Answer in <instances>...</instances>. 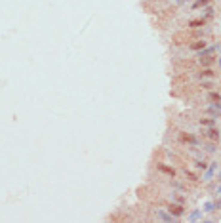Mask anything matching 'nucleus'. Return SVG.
I'll return each mask as SVG.
<instances>
[{"label": "nucleus", "instance_id": "f257e3e1", "mask_svg": "<svg viewBox=\"0 0 221 223\" xmlns=\"http://www.w3.org/2000/svg\"><path fill=\"white\" fill-rule=\"evenodd\" d=\"M179 139H181L185 145H189V147H204V145L200 143L193 134H187V132H179Z\"/></svg>", "mask_w": 221, "mask_h": 223}, {"label": "nucleus", "instance_id": "f03ea898", "mask_svg": "<svg viewBox=\"0 0 221 223\" xmlns=\"http://www.w3.org/2000/svg\"><path fill=\"white\" fill-rule=\"evenodd\" d=\"M202 136L208 139V141L212 143H217L219 141V130H215L214 126H210V130H206V132H202Z\"/></svg>", "mask_w": 221, "mask_h": 223}, {"label": "nucleus", "instance_id": "7ed1b4c3", "mask_svg": "<svg viewBox=\"0 0 221 223\" xmlns=\"http://www.w3.org/2000/svg\"><path fill=\"white\" fill-rule=\"evenodd\" d=\"M168 212L172 214L173 217H181L185 214V208L181 204H168Z\"/></svg>", "mask_w": 221, "mask_h": 223}, {"label": "nucleus", "instance_id": "20e7f679", "mask_svg": "<svg viewBox=\"0 0 221 223\" xmlns=\"http://www.w3.org/2000/svg\"><path fill=\"white\" fill-rule=\"evenodd\" d=\"M206 46H208V42L202 38V40H194V42H191V44H189V50H191V51H202Z\"/></svg>", "mask_w": 221, "mask_h": 223}, {"label": "nucleus", "instance_id": "39448f33", "mask_svg": "<svg viewBox=\"0 0 221 223\" xmlns=\"http://www.w3.org/2000/svg\"><path fill=\"white\" fill-rule=\"evenodd\" d=\"M215 166H217V162H210V166L206 168V174H204V178H202V181H212V178H214V174H215Z\"/></svg>", "mask_w": 221, "mask_h": 223}, {"label": "nucleus", "instance_id": "423d86ee", "mask_svg": "<svg viewBox=\"0 0 221 223\" xmlns=\"http://www.w3.org/2000/svg\"><path fill=\"white\" fill-rule=\"evenodd\" d=\"M155 214H156L158 219H162V221H173V219H176V217H173L172 214H168L166 210H160V208H156V210H155Z\"/></svg>", "mask_w": 221, "mask_h": 223}, {"label": "nucleus", "instance_id": "0eeeda50", "mask_svg": "<svg viewBox=\"0 0 221 223\" xmlns=\"http://www.w3.org/2000/svg\"><path fill=\"white\" fill-rule=\"evenodd\" d=\"M214 59L215 57H212V55H198V63L200 65H212Z\"/></svg>", "mask_w": 221, "mask_h": 223}, {"label": "nucleus", "instance_id": "6e6552de", "mask_svg": "<svg viewBox=\"0 0 221 223\" xmlns=\"http://www.w3.org/2000/svg\"><path fill=\"white\" fill-rule=\"evenodd\" d=\"M206 25V19H194V21L189 23V27L191 29H196V27H204Z\"/></svg>", "mask_w": 221, "mask_h": 223}, {"label": "nucleus", "instance_id": "1a4fd4ad", "mask_svg": "<svg viewBox=\"0 0 221 223\" xmlns=\"http://www.w3.org/2000/svg\"><path fill=\"white\" fill-rule=\"evenodd\" d=\"M208 99L212 101V103H217V101H221V95L217 94V92H210V95H208Z\"/></svg>", "mask_w": 221, "mask_h": 223}, {"label": "nucleus", "instance_id": "9d476101", "mask_svg": "<svg viewBox=\"0 0 221 223\" xmlns=\"http://www.w3.org/2000/svg\"><path fill=\"white\" fill-rule=\"evenodd\" d=\"M208 4H210V0H196V2L193 4V10H198L202 6H208Z\"/></svg>", "mask_w": 221, "mask_h": 223}, {"label": "nucleus", "instance_id": "9b49d317", "mask_svg": "<svg viewBox=\"0 0 221 223\" xmlns=\"http://www.w3.org/2000/svg\"><path fill=\"white\" fill-rule=\"evenodd\" d=\"M198 122L204 124V126H214V124H215V118H212V116H210V118H200Z\"/></svg>", "mask_w": 221, "mask_h": 223}, {"label": "nucleus", "instance_id": "f8f14e48", "mask_svg": "<svg viewBox=\"0 0 221 223\" xmlns=\"http://www.w3.org/2000/svg\"><path fill=\"white\" fill-rule=\"evenodd\" d=\"M194 168H196V170H206L208 162H206V160H196V162H194Z\"/></svg>", "mask_w": 221, "mask_h": 223}, {"label": "nucleus", "instance_id": "ddd939ff", "mask_svg": "<svg viewBox=\"0 0 221 223\" xmlns=\"http://www.w3.org/2000/svg\"><path fill=\"white\" fill-rule=\"evenodd\" d=\"M158 170H162V172H166L170 175H173L176 172H173V168H168V166H164V164H158Z\"/></svg>", "mask_w": 221, "mask_h": 223}, {"label": "nucleus", "instance_id": "4468645a", "mask_svg": "<svg viewBox=\"0 0 221 223\" xmlns=\"http://www.w3.org/2000/svg\"><path fill=\"white\" fill-rule=\"evenodd\" d=\"M198 217H200V210H194L191 214V219H198Z\"/></svg>", "mask_w": 221, "mask_h": 223}, {"label": "nucleus", "instance_id": "2eb2a0df", "mask_svg": "<svg viewBox=\"0 0 221 223\" xmlns=\"http://www.w3.org/2000/svg\"><path fill=\"white\" fill-rule=\"evenodd\" d=\"M212 13H214L212 6H208V8H206V17H212Z\"/></svg>", "mask_w": 221, "mask_h": 223}, {"label": "nucleus", "instance_id": "dca6fc26", "mask_svg": "<svg viewBox=\"0 0 221 223\" xmlns=\"http://www.w3.org/2000/svg\"><path fill=\"white\" fill-rule=\"evenodd\" d=\"M177 4H185V2H189V0H176Z\"/></svg>", "mask_w": 221, "mask_h": 223}]
</instances>
